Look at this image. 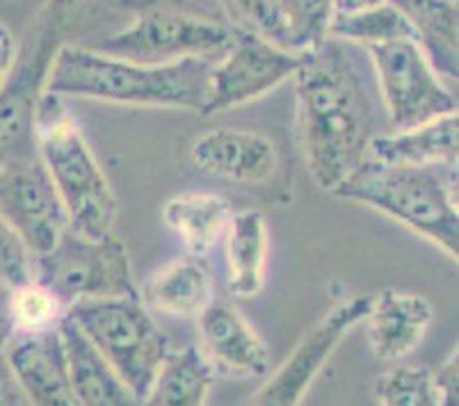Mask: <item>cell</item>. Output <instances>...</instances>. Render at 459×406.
Segmentation results:
<instances>
[{"label": "cell", "mask_w": 459, "mask_h": 406, "mask_svg": "<svg viewBox=\"0 0 459 406\" xmlns=\"http://www.w3.org/2000/svg\"><path fill=\"white\" fill-rule=\"evenodd\" d=\"M215 382V370L195 345L169 350L158 367L144 404L153 406H202Z\"/></svg>", "instance_id": "23"}, {"label": "cell", "mask_w": 459, "mask_h": 406, "mask_svg": "<svg viewBox=\"0 0 459 406\" xmlns=\"http://www.w3.org/2000/svg\"><path fill=\"white\" fill-rule=\"evenodd\" d=\"M7 363L28 404L76 406L69 366L57 326L37 333H14L5 347Z\"/></svg>", "instance_id": "14"}, {"label": "cell", "mask_w": 459, "mask_h": 406, "mask_svg": "<svg viewBox=\"0 0 459 406\" xmlns=\"http://www.w3.org/2000/svg\"><path fill=\"white\" fill-rule=\"evenodd\" d=\"M329 37L350 41L357 46L382 44L391 39H416L414 28L409 25L403 12L389 0L382 5L368 7L361 12H348V14H333L327 28Z\"/></svg>", "instance_id": "24"}, {"label": "cell", "mask_w": 459, "mask_h": 406, "mask_svg": "<svg viewBox=\"0 0 459 406\" xmlns=\"http://www.w3.org/2000/svg\"><path fill=\"white\" fill-rule=\"evenodd\" d=\"M332 194L400 221L457 261V165H382L366 158Z\"/></svg>", "instance_id": "4"}, {"label": "cell", "mask_w": 459, "mask_h": 406, "mask_svg": "<svg viewBox=\"0 0 459 406\" xmlns=\"http://www.w3.org/2000/svg\"><path fill=\"white\" fill-rule=\"evenodd\" d=\"M386 0H333V14H348V12H361L368 7L382 5Z\"/></svg>", "instance_id": "34"}, {"label": "cell", "mask_w": 459, "mask_h": 406, "mask_svg": "<svg viewBox=\"0 0 459 406\" xmlns=\"http://www.w3.org/2000/svg\"><path fill=\"white\" fill-rule=\"evenodd\" d=\"M190 160L208 176L256 186L273 178L279 165V151L263 133L224 125L192 142Z\"/></svg>", "instance_id": "15"}, {"label": "cell", "mask_w": 459, "mask_h": 406, "mask_svg": "<svg viewBox=\"0 0 459 406\" xmlns=\"http://www.w3.org/2000/svg\"><path fill=\"white\" fill-rule=\"evenodd\" d=\"M432 315V304L425 297L391 288L377 292L364 320L375 357L400 361L411 354L425 338Z\"/></svg>", "instance_id": "16"}, {"label": "cell", "mask_w": 459, "mask_h": 406, "mask_svg": "<svg viewBox=\"0 0 459 406\" xmlns=\"http://www.w3.org/2000/svg\"><path fill=\"white\" fill-rule=\"evenodd\" d=\"M286 50L311 48L327 37L333 16V0H277Z\"/></svg>", "instance_id": "25"}, {"label": "cell", "mask_w": 459, "mask_h": 406, "mask_svg": "<svg viewBox=\"0 0 459 406\" xmlns=\"http://www.w3.org/2000/svg\"><path fill=\"white\" fill-rule=\"evenodd\" d=\"M115 5L131 12V25L78 44L137 65H169L187 57L220 60L236 35L233 25L181 0H115Z\"/></svg>", "instance_id": "6"}, {"label": "cell", "mask_w": 459, "mask_h": 406, "mask_svg": "<svg viewBox=\"0 0 459 406\" xmlns=\"http://www.w3.org/2000/svg\"><path fill=\"white\" fill-rule=\"evenodd\" d=\"M298 131L308 171L332 192L368 158L375 133L373 96L350 41L325 37L302 50L295 71Z\"/></svg>", "instance_id": "1"}, {"label": "cell", "mask_w": 459, "mask_h": 406, "mask_svg": "<svg viewBox=\"0 0 459 406\" xmlns=\"http://www.w3.org/2000/svg\"><path fill=\"white\" fill-rule=\"evenodd\" d=\"M14 56H16L14 35H12L10 28L0 21V82H3L5 73L10 71L12 62H14Z\"/></svg>", "instance_id": "33"}, {"label": "cell", "mask_w": 459, "mask_h": 406, "mask_svg": "<svg viewBox=\"0 0 459 406\" xmlns=\"http://www.w3.org/2000/svg\"><path fill=\"white\" fill-rule=\"evenodd\" d=\"M115 0H44L16 44L10 71L0 82V165L35 156L37 106L60 50L76 44L91 19Z\"/></svg>", "instance_id": "3"}, {"label": "cell", "mask_w": 459, "mask_h": 406, "mask_svg": "<svg viewBox=\"0 0 459 406\" xmlns=\"http://www.w3.org/2000/svg\"><path fill=\"white\" fill-rule=\"evenodd\" d=\"M373 297L375 295H354L320 317L308 329L307 336L298 342L293 354L283 361V366L263 384L261 391L254 393V404H299L307 388L318 376L341 341L352 332V326L366 320L373 307Z\"/></svg>", "instance_id": "12"}, {"label": "cell", "mask_w": 459, "mask_h": 406, "mask_svg": "<svg viewBox=\"0 0 459 406\" xmlns=\"http://www.w3.org/2000/svg\"><path fill=\"white\" fill-rule=\"evenodd\" d=\"M32 276L65 307L85 299L140 297L128 251L115 233L85 238L69 229L51 251L32 258Z\"/></svg>", "instance_id": "8"}, {"label": "cell", "mask_w": 459, "mask_h": 406, "mask_svg": "<svg viewBox=\"0 0 459 406\" xmlns=\"http://www.w3.org/2000/svg\"><path fill=\"white\" fill-rule=\"evenodd\" d=\"M204 357L212 370L233 379H261L270 370V354L233 304L212 297L197 315Z\"/></svg>", "instance_id": "13"}, {"label": "cell", "mask_w": 459, "mask_h": 406, "mask_svg": "<svg viewBox=\"0 0 459 406\" xmlns=\"http://www.w3.org/2000/svg\"><path fill=\"white\" fill-rule=\"evenodd\" d=\"M233 217L231 201L222 194L187 192L169 199L162 208L165 224L177 231L192 256H206L227 231Z\"/></svg>", "instance_id": "22"}, {"label": "cell", "mask_w": 459, "mask_h": 406, "mask_svg": "<svg viewBox=\"0 0 459 406\" xmlns=\"http://www.w3.org/2000/svg\"><path fill=\"white\" fill-rule=\"evenodd\" d=\"M62 345H65L66 366H69L71 391L78 404L85 406H126L135 404L131 391L124 386L110 363L99 347L87 338L76 322L65 313L57 322Z\"/></svg>", "instance_id": "17"}, {"label": "cell", "mask_w": 459, "mask_h": 406, "mask_svg": "<svg viewBox=\"0 0 459 406\" xmlns=\"http://www.w3.org/2000/svg\"><path fill=\"white\" fill-rule=\"evenodd\" d=\"M66 315L99 347L135 404H144L158 367L172 350L144 301L140 297L85 299L66 307Z\"/></svg>", "instance_id": "7"}, {"label": "cell", "mask_w": 459, "mask_h": 406, "mask_svg": "<svg viewBox=\"0 0 459 406\" xmlns=\"http://www.w3.org/2000/svg\"><path fill=\"white\" fill-rule=\"evenodd\" d=\"M14 336V320H12V286L0 281V350Z\"/></svg>", "instance_id": "32"}, {"label": "cell", "mask_w": 459, "mask_h": 406, "mask_svg": "<svg viewBox=\"0 0 459 406\" xmlns=\"http://www.w3.org/2000/svg\"><path fill=\"white\" fill-rule=\"evenodd\" d=\"M229 290L240 299H252L265 286L268 265V224L261 211L233 212L227 226Z\"/></svg>", "instance_id": "21"}, {"label": "cell", "mask_w": 459, "mask_h": 406, "mask_svg": "<svg viewBox=\"0 0 459 406\" xmlns=\"http://www.w3.org/2000/svg\"><path fill=\"white\" fill-rule=\"evenodd\" d=\"M0 217L19 233L32 258L51 251L71 229L39 153L0 165Z\"/></svg>", "instance_id": "11"}, {"label": "cell", "mask_w": 459, "mask_h": 406, "mask_svg": "<svg viewBox=\"0 0 459 406\" xmlns=\"http://www.w3.org/2000/svg\"><path fill=\"white\" fill-rule=\"evenodd\" d=\"M212 297L211 267L192 254L153 272L140 292L144 307L172 317L199 315Z\"/></svg>", "instance_id": "19"}, {"label": "cell", "mask_w": 459, "mask_h": 406, "mask_svg": "<svg viewBox=\"0 0 459 406\" xmlns=\"http://www.w3.org/2000/svg\"><path fill=\"white\" fill-rule=\"evenodd\" d=\"M368 158L382 165H457L459 115L448 112L395 135H375Z\"/></svg>", "instance_id": "18"}, {"label": "cell", "mask_w": 459, "mask_h": 406, "mask_svg": "<svg viewBox=\"0 0 459 406\" xmlns=\"http://www.w3.org/2000/svg\"><path fill=\"white\" fill-rule=\"evenodd\" d=\"M215 60L187 57L169 65H137L82 44H69L53 65L46 91L119 106L204 108Z\"/></svg>", "instance_id": "2"}, {"label": "cell", "mask_w": 459, "mask_h": 406, "mask_svg": "<svg viewBox=\"0 0 459 406\" xmlns=\"http://www.w3.org/2000/svg\"><path fill=\"white\" fill-rule=\"evenodd\" d=\"M14 404H28L26 395L16 384L12 367L7 363L5 350H0V406H14Z\"/></svg>", "instance_id": "31"}, {"label": "cell", "mask_w": 459, "mask_h": 406, "mask_svg": "<svg viewBox=\"0 0 459 406\" xmlns=\"http://www.w3.org/2000/svg\"><path fill=\"white\" fill-rule=\"evenodd\" d=\"M66 307L44 283L32 276L30 281L12 286V320L14 333H37L57 326Z\"/></svg>", "instance_id": "27"}, {"label": "cell", "mask_w": 459, "mask_h": 406, "mask_svg": "<svg viewBox=\"0 0 459 406\" xmlns=\"http://www.w3.org/2000/svg\"><path fill=\"white\" fill-rule=\"evenodd\" d=\"M32 279V256L19 233L0 217V281L19 286Z\"/></svg>", "instance_id": "29"}, {"label": "cell", "mask_w": 459, "mask_h": 406, "mask_svg": "<svg viewBox=\"0 0 459 406\" xmlns=\"http://www.w3.org/2000/svg\"><path fill=\"white\" fill-rule=\"evenodd\" d=\"M35 144L65 203L71 231L85 238L115 233L117 199L101 165L66 112L62 96L44 91L35 117Z\"/></svg>", "instance_id": "5"}, {"label": "cell", "mask_w": 459, "mask_h": 406, "mask_svg": "<svg viewBox=\"0 0 459 406\" xmlns=\"http://www.w3.org/2000/svg\"><path fill=\"white\" fill-rule=\"evenodd\" d=\"M414 28L419 46L434 71L448 81L459 73L457 0H389Z\"/></svg>", "instance_id": "20"}, {"label": "cell", "mask_w": 459, "mask_h": 406, "mask_svg": "<svg viewBox=\"0 0 459 406\" xmlns=\"http://www.w3.org/2000/svg\"><path fill=\"white\" fill-rule=\"evenodd\" d=\"M299 60L302 53L286 50L254 32L236 28L227 53L212 62L208 94L199 115H220L261 99L290 81L298 71Z\"/></svg>", "instance_id": "10"}, {"label": "cell", "mask_w": 459, "mask_h": 406, "mask_svg": "<svg viewBox=\"0 0 459 406\" xmlns=\"http://www.w3.org/2000/svg\"><path fill=\"white\" fill-rule=\"evenodd\" d=\"M434 384L441 395V404H455L459 402V351H450V357L441 363L439 370H434Z\"/></svg>", "instance_id": "30"}, {"label": "cell", "mask_w": 459, "mask_h": 406, "mask_svg": "<svg viewBox=\"0 0 459 406\" xmlns=\"http://www.w3.org/2000/svg\"><path fill=\"white\" fill-rule=\"evenodd\" d=\"M391 124L404 131L457 112V99L446 90L416 39H391L364 46Z\"/></svg>", "instance_id": "9"}, {"label": "cell", "mask_w": 459, "mask_h": 406, "mask_svg": "<svg viewBox=\"0 0 459 406\" xmlns=\"http://www.w3.org/2000/svg\"><path fill=\"white\" fill-rule=\"evenodd\" d=\"M375 397L384 406H441L434 370L428 366L391 367L375 382Z\"/></svg>", "instance_id": "26"}, {"label": "cell", "mask_w": 459, "mask_h": 406, "mask_svg": "<svg viewBox=\"0 0 459 406\" xmlns=\"http://www.w3.org/2000/svg\"><path fill=\"white\" fill-rule=\"evenodd\" d=\"M220 5L224 7L233 28L254 32L263 39L281 46L283 32L277 0H220Z\"/></svg>", "instance_id": "28"}]
</instances>
